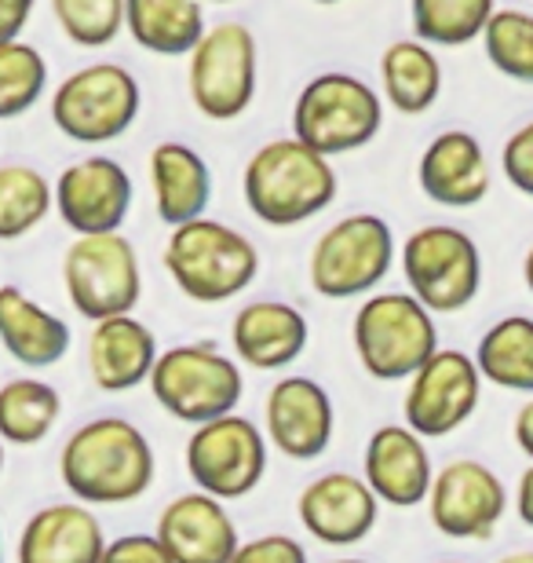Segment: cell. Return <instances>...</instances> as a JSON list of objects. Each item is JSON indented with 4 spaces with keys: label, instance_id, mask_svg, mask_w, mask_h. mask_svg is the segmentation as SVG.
Segmentation results:
<instances>
[{
    "label": "cell",
    "instance_id": "ac0fdd59",
    "mask_svg": "<svg viewBox=\"0 0 533 563\" xmlns=\"http://www.w3.org/2000/svg\"><path fill=\"white\" fill-rule=\"evenodd\" d=\"M362 479L377 494L380 505L391 509H413L427 501L431 479V454L424 439L406 424H384L369 435L366 457H362Z\"/></svg>",
    "mask_w": 533,
    "mask_h": 563
},
{
    "label": "cell",
    "instance_id": "d6a6232c",
    "mask_svg": "<svg viewBox=\"0 0 533 563\" xmlns=\"http://www.w3.org/2000/svg\"><path fill=\"white\" fill-rule=\"evenodd\" d=\"M482 44L490 63L512 81L533 85V15L519 8L493 11L482 30Z\"/></svg>",
    "mask_w": 533,
    "mask_h": 563
},
{
    "label": "cell",
    "instance_id": "7a4b0ae2",
    "mask_svg": "<svg viewBox=\"0 0 533 563\" xmlns=\"http://www.w3.org/2000/svg\"><path fill=\"white\" fill-rule=\"evenodd\" d=\"M336 168L329 157L292 140H270L245 165V206L267 228H297L314 220L336 198Z\"/></svg>",
    "mask_w": 533,
    "mask_h": 563
},
{
    "label": "cell",
    "instance_id": "ee69618b",
    "mask_svg": "<svg viewBox=\"0 0 533 563\" xmlns=\"http://www.w3.org/2000/svg\"><path fill=\"white\" fill-rule=\"evenodd\" d=\"M325 563H369V560H325Z\"/></svg>",
    "mask_w": 533,
    "mask_h": 563
},
{
    "label": "cell",
    "instance_id": "60d3db41",
    "mask_svg": "<svg viewBox=\"0 0 533 563\" xmlns=\"http://www.w3.org/2000/svg\"><path fill=\"white\" fill-rule=\"evenodd\" d=\"M497 563H533V549H515V553L501 556Z\"/></svg>",
    "mask_w": 533,
    "mask_h": 563
},
{
    "label": "cell",
    "instance_id": "9c48e42d",
    "mask_svg": "<svg viewBox=\"0 0 533 563\" xmlns=\"http://www.w3.org/2000/svg\"><path fill=\"white\" fill-rule=\"evenodd\" d=\"M63 282L74 311L88 322L132 314L143 297L140 256L121 231L77 234L63 256Z\"/></svg>",
    "mask_w": 533,
    "mask_h": 563
},
{
    "label": "cell",
    "instance_id": "30bf717a",
    "mask_svg": "<svg viewBox=\"0 0 533 563\" xmlns=\"http://www.w3.org/2000/svg\"><path fill=\"white\" fill-rule=\"evenodd\" d=\"M143 96L118 63H92L70 74L52 96V121L74 143H110L140 118Z\"/></svg>",
    "mask_w": 533,
    "mask_h": 563
},
{
    "label": "cell",
    "instance_id": "b9f144b4",
    "mask_svg": "<svg viewBox=\"0 0 533 563\" xmlns=\"http://www.w3.org/2000/svg\"><path fill=\"white\" fill-rule=\"evenodd\" d=\"M523 278H526V289L533 292V245H530V253H526V261H523Z\"/></svg>",
    "mask_w": 533,
    "mask_h": 563
},
{
    "label": "cell",
    "instance_id": "ba28073f",
    "mask_svg": "<svg viewBox=\"0 0 533 563\" xmlns=\"http://www.w3.org/2000/svg\"><path fill=\"white\" fill-rule=\"evenodd\" d=\"M402 275L431 314H457L482 289V253L468 231L431 223L402 245Z\"/></svg>",
    "mask_w": 533,
    "mask_h": 563
},
{
    "label": "cell",
    "instance_id": "d4e9b609",
    "mask_svg": "<svg viewBox=\"0 0 533 563\" xmlns=\"http://www.w3.org/2000/svg\"><path fill=\"white\" fill-rule=\"evenodd\" d=\"M151 187L157 217L168 228L206 217L212 201V173L206 157L187 143H157L151 151Z\"/></svg>",
    "mask_w": 533,
    "mask_h": 563
},
{
    "label": "cell",
    "instance_id": "5bb4252c",
    "mask_svg": "<svg viewBox=\"0 0 533 563\" xmlns=\"http://www.w3.org/2000/svg\"><path fill=\"white\" fill-rule=\"evenodd\" d=\"M508 512L501 476L475 457H457L435 472L427 490V516L438 534L453 542H486Z\"/></svg>",
    "mask_w": 533,
    "mask_h": 563
},
{
    "label": "cell",
    "instance_id": "ab89813d",
    "mask_svg": "<svg viewBox=\"0 0 533 563\" xmlns=\"http://www.w3.org/2000/svg\"><path fill=\"white\" fill-rule=\"evenodd\" d=\"M512 435H515V446L533 461V399H526L523 407H519L515 424H512Z\"/></svg>",
    "mask_w": 533,
    "mask_h": 563
},
{
    "label": "cell",
    "instance_id": "3957f363",
    "mask_svg": "<svg viewBox=\"0 0 533 563\" xmlns=\"http://www.w3.org/2000/svg\"><path fill=\"white\" fill-rule=\"evenodd\" d=\"M165 272L176 289L198 303H223L245 292L259 275L256 245L231 223L198 217L173 228L165 242Z\"/></svg>",
    "mask_w": 533,
    "mask_h": 563
},
{
    "label": "cell",
    "instance_id": "2e32d148",
    "mask_svg": "<svg viewBox=\"0 0 533 563\" xmlns=\"http://www.w3.org/2000/svg\"><path fill=\"white\" fill-rule=\"evenodd\" d=\"M336 410L329 391L311 377H281L267 391L264 435L289 461H314L333 446Z\"/></svg>",
    "mask_w": 533,
    "mask_h": 563
},
{
    "label": "cell",
    "instance_id": "c3c4849f",
    "mask_svg": "<svg viewBox=\"0 0 533 563\" xmlns=\"http://www.w3.org/2000/svg\"><path fill=\"white\" fill-rule=\"evenodd\" d=\"M0 563H4V549H0Z\"/></svg>",
    "mask_w": 533,
    "mask_h": 563
},
{
    "label": "cell",
    "instance_id": "bcb514c9",
    "mask_svg": "<svg viewBox=\"0 0 533 563\" xmlns=\"http://www.w3.org/2000/svg\"><path fill=\"white\" fill-rule=\"evenodd\" d=\"M212 4H231V0H212Z\"/></svg>",
    "mask_w": 533,
    "mask_h": 563
},
{
    "label": "cell",
    "instance_id": "7c38bea8",
    "mask_svg": "<svg viewBox=\"0 0 533 563\" xmlns=\"http://www.w3.org/2000/svg\"><path fill=\"white\" fill-rule=\"evenodd\" d=\"M190 99L209 121H234L256 96V37L245 22H215L190 52Z\"/></svg>",
    "mask_w": 533,
    "mask_h": 563
},
{
    "label": "cell",
    "instance_id": "4dcf8cb0",
    "mask_svg": "<svg viewBox=\"0 0 533 563\" xmlns=\"http://www.w3.org/2000/svg\"><path fill=\"white\" fill-rule=\"evenodd\" d=\"M52 184L33 165H0V242L30 234L52 212Z\"/></svg>",
    "mask_w": 533,
    "mask_h": 563
},
{
    "label": "cell",
    "instance_id": "9a60e30c",
    "mask_svg": "<svg viewBox=\"0 0 533 563\" xmlns=\"http://www.w3.org/2000/svg\"><path fill=\"white\" fill-rule=\"evenodd\" d=\"M52 195L63 223L74 234H113L129 220L132 176L113 157L92 154L85 162L63 168Z\"/></svg>",
    "mask_w": 533,
    "mask_h": 563
},
{
    "label": "cell",
    "instance_id": "f6af8a7d",
    "mask_svg": "<svg viewBox=\"0 0 533 563\" xmlns=\"http://www.w3.org/2000/svg\"><path fill=\"white\" fill-rule=\"evenodd\" d=\"M314 4H340V0H314Z\"/></svg>",
    "mask_w": 533,
    "mask_h": 563
},
{
    "label": "cell",
    "instance_id": "e0dca14e",
    "mask_svg": "<svg viewBox=\"0 0 533 563\" xmlns=\"http://www.w3.org/2000/svg\"><path fill=\"white\" fill-rule=\"evenodd\" d=\"M297 516L314 542L358 545L377 527L380 501L369 490V483L355 472H325L300 490Z\"/></svg>",
    "mask_w": 533,
    "mask_h": 563
},
{
    "label": "cell",
    "instance_id": "277c9868",
    "mask_svg": "<svg viewBox=\"0 0 533 563\" xmlns=\"http://www.w3.org/2000/svg\"><path fill=\"white\" fill-rule=\"evenodd\" d=\"M358 363L373 380H410L438 352V330L413 292H373L351 325Z\"/></svg>",
    "mask_w": 533,
    "mask_h": 563
},
{
    "label": "cell",
    "instance_id": "ffe728a7",
    "mask_svg": "<svg viewBox=\"0 0 533 563\" xmlns=\"http://www.w3.org/2000/svg\"><path fill=\"white\" fill-rule=\"evenodd\" d=\"M103 549V523L81 501L44 505L19 534V563H99Z\"/></svg>",
    "mask_w": 533,
    "mask_h": 563
},
{
    "label": "cell",
    "instance_id": "f1b7e54d",
    "mask_svg": "<svg viewBox=\"0 0 533 563\" xmlns=\"http://www.w3.org/2000/svg\"><path fill=\"white\" fill-rule=\"evenodd\" d=\"M63 418V396L48 380L15 377L0 385V439L15 446H33L52 435Z\"/></svg>",
    "mask_w": 533,
    "mask_h": 563
},
{
    "label": "cell",
    "instance_id": "6da1fadb",
    "mask_svg": "<svg viewBox=\"0 0 533 563\" xmlns=\"http://www.w3.org/2000/svg\"><path fill=\"white\" fill-rule=\"evenodd\" d=\"M157 457L143 428L96 418L63 443L59 476L81 505H129L154 487Z\"/></svg>",
    "mask_w": 533,
    "mask_h": 563
},
{
    "label": "cell",
    "instance_id": "f546056e",
    "mask_svg": "<svg viewBox=\"0 0 533 563\" xmlns=\"http://www.w3.org/2000/svg\"><path fill=\"white\" fill-rule=\"evenodd\" d=\"M417 41L435 48H464L482 37L493 15V0H410Z\"/></svg>",
    "mask_w": 533,
    "mask_h": 563
},
{
    "label": "cell",
    "instance_id": "7402d4cb",
    "mask_svg": "<svg viewBox=\"0 0 533 563\" xmlns=\"http://www.w3.org/2000/svg\"><path fill=\"white\" fill-rule=\"evenodd\" d=\"M421 190L446 209H471L490 195V165L471 132H442L427 143L417 168Z\"/></svg>",
    "mask_w": 533,
    "mask_h": 563
},
{
    "label": "cell",
    "instance_id": "4fadbf2b",
    "mask_svg": "<svg viewBox=\"0 0 533 563\" xmlns=\"http://www.w3.org/2000/svg\"><path fill=\"white\" fill-rule=\"evenodd\" d=\"M482 399L479 366L460 347H438L427 363L410 377L402 413L406 428H413L421 439H442L464 428Z\"/></svg>",
    "mask_w": 533,
    "mask_h": 563
},
{
    "label": "cell",
    "instance_id": "44dd1931",
    "mask_svg": "<svg viewBox=\"0 0 533 563\" xmlns=\"http://www.w3.org/2000/svg\"><path fill=\"white\" fill-rule=\"evenodd\" d=\"M231 341L248 369H286L308 352L311 325L286 300H253L234 314Z\"/></svg>",
    "mask_w": 533,
    "mask_h": 563
},
{
    "label": "cell",
    "instance_id": "4316f807",
    "mask_svg": "<svg viewBox=\"0 0 533 563\" xmlns=\"http://www.w3.org/2000/svg\"><path fill=\"white\" fill-rule=\"evenodd\" d=\"M380 81L384 96L399 114H427L442 96V63L424 41H395L380 55Z\"/></svg>",
    "mask_w": 533,
    "mask_h": 563
},
{
    "label": "cell",
    "instance_id": "74e56055",
    "mask_svg": "<svg viewBox=\"0 0 533 563\" xmlns=\"http://www.w3.org/2000/svg\"><path fill=\"white\" fill-rule=\"evenodd\" d=\"M37 0H0V44H11L22 37L26 22L33 15Z\"/></svg>",
    "mask_w": 533,
    "mask_h": 563
},
{
    "label": "cell",
    "instance_id": "7bdbcfd3",
    "mask_svg": "<svg viewBox=\"0 0 533 563\" xmlns=\"http://www.w3.org/2000/svg\"><path fill=\"white\" fill-rule=\"evenodd\" d=\"M0 472H4V439H0Z\"/></svg>",
    "mask_w": 533,
    "mask_h": 563
},
{
    "label": "cell",
    "instance_id": "7dc6e473",
    "mask_svg": "<svg viewBox=\"0 0 533 563\" xmlns=\"http://www.w3.org/2000/svg\"><path fill=\"white\" fill-rule=\"evenodd\" d=\"M438 563H460V560H438Z\"/></svg>",
    "mask_w": 533,
    "mask_h": 563
},
{
    "label": "cell",
    "instance_id": "8d00e7d4",
    "mask_svg": "<svg viewBox=\"0 0 533 563\" xmlns=\"http://www.w3.org/2000/svg\"><path fill=\"white\" fill-rule=\"evenodd\" d=\"M99 563H176V560L157 542V534H121L107 542Z\"/></svg>",
    "mask_w": 533,
    "mask_h": 563
},
{
    "label": "cell",
    "instance_id": "e575fe53",
    "mask_svg": "<svg viewBox=\"0 0 533 563\" xmlns=\"http://www.w3.org/2000/svg\"><path fill=\"white\" fill-rule=\"evenodd\" d=\"M231 563H311L292 534H259L253 542H242L234 549Z\"/></svg>",
    "mask_w": 533,
    "mask_h": 563
},
{
    "label": "cell",
    "instance_id": "8992f818",
    "mask_svg": "<svg viewBox=\"0 0 533 563\" xmlns=\"http://www.w3.org/2000/svg\"><path fill=\"white\" fill-rule=\"evenodd\" d=\"M384 103L362 77L319 74L303 85L292 107V136L322 157L351 154L377 140Z\"/></svg>",
    "mask_w": 533,
    "mask_h": 563
},
{
    "label": "cell",
    "instance_id": "484cf974",
    "mask_svg": "<svg viewBox=\"0 0 533 563\" xmlns=\"http://www.w3.org/2000/svg\"><path fill=\"white\" fill-rule=\"evenodd\" d=\"M124 26L143 52L154 55H190L206 37L201 0H124Z\"/></svg>",
    "mask_w": 533,
    "mask_h": 563
},
{
    "label": "cell",
    "instance_id": "f35d334b",
    "mask_svg": "<svg viewBox=\"0 0 533 563\" xmlns=\"http://www.w3.org/2000/svg\"><path fill=\"white\" fill-rule=\"evenodd\" d=\"M515 516L526 527H533V461L523 468V476L515 483Z\"/></svg>",
    "mask_w": 533,
    "mask_h": 563
},
{
    "label": "cell",
    "instance_id": "603a6c76",
    "mask_svg": "<svg viewBox=\"0 0 533 563\" xmlns=\"http://www.w3.org/2000/svg\"><path fill=\"white\" fill-rule=\"evenodd\" d=\"M157 363V336L135 314H113L92 325L88 336V369L103 391H132L151 380Z\"/></svg>",
    "mask_w": 533,
    "mask_h": 563
},
{
    "label": "cell",
    "instance_id": "1f68e13d",
    "mask_svg": "<svg viewBox=\"0 0 533 563\" xmlns=\"http://www.w3.org/2000/svg\"><path fill=\"white\" fill-rule=\"evenodd\" d=\"M48 88V63L26 41L0 44V121H11L37 103Z\"/></svg>",
    "mask_w": 533,
    "mask_h": 563
},
{
    "label": "cell",
    "instance_id": "d6986e66",
    "mask_svg": "<svg viewBox=\"0 0 533 563\" xmlns=\"http://www.w3.org/2000/svg\"><path fill=\"white\" fill-rule=\"evenodd\" d=\"M157 542L176 563H231L242 538L220 498L187 490L157 516Z\"/></svg>",
    "mask_w": 533,
    "mask_h": 563
},
{
    "label": "cell",
    "instance_id": "8fae6325",
    "mask_svg": "<svg viewBox=\"0 0 533 563\" xmlns=\"http://www.w3.org/2000/svg\"><path fill=\"white\" fill-rule=\"evenodd\" d=\"M267 435L242 413L198 424L187 439V476L220 501L248 498L267 476Z\"/></svg>",
    "mask_w": 533,
    "mask_h": 563
},
{
    "label": "cell",
    "instance_id": "83f0119b",
    "mask_svg": "<svg viewBox=\"0 0 533 563\" xmlns=\"http://www.w3.org/2000/svg\"><path fill=\"white\" fill-rule=\"evenodd\" d=\"M471 358L482 380L504 391H519V396H533V319L508 314L493 322Z\"/></svg>",
    "mask_w": 533,
    "mask_h": 563
},
{
    "label": "cell",
    "instance_id": "836d02e7",
    "mask_svg": "<svg viewBox=\"0 0 533 563\" xmlns=\"http://www.w3.org/2000/svg\"><path fill=\"white\" fill-rule=\"evenodd\" d=\"M52 11L77 48H107L124 30V0H52Z\"/></svg>",
    "mask_w": 533,
    "mask_h": 563
},
{
    "label": "cell",
    "instance_id": "5b68a950",
    "mask_svg": "<svg viewBox=\"0 0 533 563\" xmlns=\"http://www.w3.org/2000/svg\"><path fill=\"white\" fill-rule=\"evenodd\" d=\"M146 385L165 413L198 428L223 418V413H234V407L242 402L245 377L234 358L223 355L220 347L176 344L168 352H157Z\"/></svg>",
    "mask_w": 533,
    "mask_h": 563
},
{
    "label": "cell",
    "instance_id": "52a82bcc",
    "mask_svg": "<svg viewBox=\"0 0 533 563\" xmlns=\"http://www.w3.org/2000/svg\"><path fill=\"white\" fill-rule=\"evenodd\" d=\"M395 253L399 250H395L391 223L373 212H355V217L336 220L314 242L308 261L311 286L325 300L366 297L388 278Z\"/></svg>",
    "mask_w": 533,
    "mask_h": 563
},
{
    "label": "cell",
    "instance_id": "cb8c5ba5",
    "mask_svg": "<svg viewBox=\"0 0 533 563\" xmlns=\"http://www.w3.org/2000/svg\"><path fill=\"white\" fill-rule=\"evenodd\" d=\"M0 344L15 363L44 369L63 363L70 352V325L19 286H0Z\"/></svg>",
    "mask_w": 533,
    "mask_h": 563
},
{
    "label": "cell",
    "instance_id": "d590c367",
    "mask_svg": "<svg viewBox=\"0 0 533 563\" xmlns=\"http://www.w3.org/2000/svg\"><path fill=\"white\" fill-rule=\"evenodd\" d=\"M501 168L519 195L533 198V121H526L523 129H515L508 136L501 151Z\"/></svg>",
    "mask_w": 533,
    "mask_h": 563
}]
</instances>
